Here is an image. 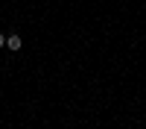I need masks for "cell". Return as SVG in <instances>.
Returning a JSON list of instances; mask_svg holds the SVG:
<instances>
[{
  "mask_svg": "<svg viewBox=\"0 0 146 129\" xmlns=\"http://www.w3.org/2000/svg\"><path fill=\"white\" fill-rule=\"evenodd\" d=\"M21 47H23V38H21L18 32H9V35H6V50H9V53H18Z\"/></svg>",
  "mask_w": 146,
  "mask_h": 129,
  "instance_id": "cell-1",
  "label": "cell"
},
{
  "mask_svg": "<svg viewBox=\"0 0 146 129\" xmlns=\"http://www.w3.org/2000/svg\"><path fill=\"white\" fill-rule=\"evenodd\" d=\"M0 47H6V32H0Z\"/></svg>",
  "mask_w": 146,
  "mask_h": 129,
  "instance_id": "cell-2",
  "label": "cell"
}]
</instances>
